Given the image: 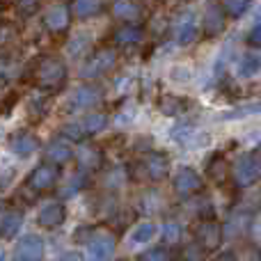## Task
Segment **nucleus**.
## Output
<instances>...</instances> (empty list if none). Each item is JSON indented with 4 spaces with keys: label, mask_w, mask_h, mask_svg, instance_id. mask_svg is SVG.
Segmentation results:
<instances>
[{
    "label": "nucleus",
    "mask_w": 261,
    "mask_h": 261,
    "mask_svg": "<svg viewBox=\"0 0 261 261\" xmlns=\"http://www.w3.org/2000/svg\"><path fill=\"white\" fill-rule=\"evenodd\" d=\"M85 245L92 261H110L115 254V248H117V241L108 231H92Z\"/></svg>",
    "instance_id": "obj_1"
},
{
    "label": "nucleus",
    "mask_w": 261,
    "mask_h": 261,
    "mask_svg": "<svg viewBox=\"0 0 261 261\" xmlns=\"http://www.w3.org/2000/svg\"><path fill=\"white\" fill-rule=\"evenodd\" d=\"M46 254V243L39 234H25L14 245V259L16 261H41Z\"/></svg>",
    "instance_id": "obj_2"
},
{
    "label": "nucleus",
    "mask_w": 261,
    "mask_h": 261,
    "mask_svg": "<svg viewBox=\"0 0 261 261\" xmlns=\"http://www.w3.org/2000/svg\"><path fill=\"white\" fill-rule=\"evenodd\" d=\"M37 78H39L41 87H58L60 83L67 78V67H64V62L58 58H46L44 62H41Z\"/></svg>",
    "instance_id": "obj_3"
},
{
    "label": "nucleus",
    "mask_w": 261,
    "mask_h": 261,
    "mask_svg": "<svg viewBox=\"0 0 261 261\" xmlns=\"http://www.w3.org/2000/svg\"><path fill=\"white\" fill-rule=\"evenodd\" d=\"M101 96H103V92H101L99 87L81 85L71 92V96H69V110H71V113H76V110H87V108L99 103Z\"/></svg>",
    "instance_id": "obj_4"
},
{
    "label": "nucleus",
    "mask_w": 261,
    "mask_h": 261,
    "mask_svg": "<svg viewBox=\"0 0 261 261\" xmlns=\"http://www.w3.org/2000/svg\"><path fill=\"white\" fill-rule=\"evenodd\" d=\"M117 60V53L115 50H99L96 55H92L81 69V78H96L101 76L103 71H108L110 67Z\"/></svg>",
    "instance_id": "obj_5"
},
{
    "label": "nucleus",
    "mask_w": 261,
    "mask_h": 261,
    "mask_svg": "<svg viewBox=\"0 0 261 261\" xmlns=\"http://www.w3.org/2000/svg\"><path fill=\"white\" fill-rule=\"evenodd\" d=\"M202 188V176L193 170V167H179V172L174 174V190L181 197L197 193Z\"/></svg>",
    "instance_id": "obj_6"
},
{
    "label": "nucleus",
    "mask_w": 261,
    "mask_h": 261,
    "mask_svg": "<svg viewBox=\"0 0 261 261\" xmlns=\"http://www.w3.org/2000/svg\"><path fill=\"white\" fill-rule=\"evenodd\" d=\"M197 243L204 250H218L222 243V227L216 220H204L197 227Z\"/></svg>",
    "instance_id": "obj_7"
},
{
    "label": "nucleus",
    "mask_w": 261,
    "mask_h": 261,
    "mask_svg": "<svg viewBox=\"0 0 261 261\" xmlns=\"http://www.w3.org/2000/svg\"><path fill=\"white\" fill-rule=\"evenodd\" d=\"M257 163H254L252 156H241L239 161H236L234 165V181L239 188H248V186H252L254 181H257Z\"/></svg>",
    "instance_id": "obj_8"
},
{
    "label": "nucleus",
    "mask_w": 261,
    "mask_h": 261,
    "mask_svg": "<svg viewBox=\"0 0 261 261\" xmlns=\"http://www.w3.org/2000/svg\"><path fill=\"white\" fill-rule=\"evenodd\" d=\"M172 140L179 144H186V147H202L206 142V133L197 130L193 124H176L174 128L170 130Z\"/></svg>",
    "instance_id": "obj_9"
},
{
    "label": "nucleus",
    "mask_w": 261,
    "mask_h": 261,
    "mask_svg": "<svg viewBox=\"0 0 261 261\" xmlns=\"http://www.w3.org/2000/svg\"><path fill=\"white\" fill-rule=\"evenodd\" d=\"M64 218H67L64 204H60V202H48V204H44V206L39 208L37 222H39L41 227H46V229H55V227H60V225L64 222Z\"/></svg>",
    "instance_id": "obj_10"
},
{
    "label": "nucleus",
    "mask_w": 261,
    "mask_h": 261,
    "mask_svg": "<svg viewBox=\"0 0 261 261\" xmlns=\"http://www.w3.org/2000/svg\"><path fill=\"white\" fill-rule=\"evenodd\" d=\"M174 39L176 44H193L197 39V23H195V16L190 12L181 14L179 21L174 23Z\"/></svg>",
    "instance_id": "obj_11"
},
{
    "label": "nucleus",
    "mask_w": 261,
    "mask_h": 261,
    "mask_svg": "<svg viewBox=\"0 0 261 261\" xmlns=\"http://www.w3.org/2000/svg\"><path fill=\"white\" fill-rule=\"evenodd\" d=\"M37 147H39V140L32 133H25V130H18V133H14L12 138H9V149L21 158L32 156V153L37 151Z\"/></svg>",
    "instance_id": "obj_12"
},
{
    "label": "nucleus",
    "mask_w": 261,
    "mask_h": 261,
    "mask_svg": "<svg viewBox=\"0 0 261 261\" xmlns=\"http://www.w3.org/2000/svg\"><path fill=\"white\" fill-rule=\"evenodd\" d=\"M225 23H227V14L222 12L220 5H208L204 9V21H202V28L206 30V35H220L225 30Z\"/></svg>",
    "instance_id": "obj_13"
},
{
    "label": "nucleus",
    "mask_w": 261,
    "mask_h": 261,
    "mask_svg": "<svg viewBox=\"0 0 261 261\" xmlns=\"http://www.w3.org/2000/svg\"><path fill=\"white\" fill-rule=\"evenodd\" d=\"M144 170H147L151 181H163L170 172V161H167L165 153H149L144 158Z\"/></svg>",
    "instance_id": "obj_14"
},
{
    "label": "nucleus",
    "mask_w": 261,
    "mask_h": 261,
    "mask_svg": "<svg viewBox=\"0 0 261 261\" xmlns=\"http://www.w3.org/2000/svg\"><path fill=\"white\" fill-rule=\"evenodd\" d=\"M55 179H58V170H55L53 165H48V163H44V165H37L35 170H32L30 186L37 190H46L55 184Z\"/></svg>",
    "instance_id": "obj_15"
},
{
    "label": "nucleus",
    "mask_w": 261,
    "mask_h": 261,
    "mask_svg": "<svg viewBox=\"0 0 261 261\" xmlns=\"http://www.w3.org/2000/svg\"><path fill=\"white\" fill-rule=\"evenodd\" d=\"M44 21H46V28H48V30H53V32L64 30V28L69 25V7L67 5H60V3L53 5V7H48Z\"/></svg>",
    "instance_id": "obj_16"
},
{
    "label": "nucleus",
    "mask_w": 261,
    "mask_h": 261,
    "mask_svg": "<svg viewBox=\"0 0 261 261\" xmlns=\"http://www.w3.org/2000/svg\"><path fill=\"white\" fill-rule=\"evenodd\" d=\"M261 71V55L254 53V50H248V53L241 55V60L236 62V73L241 78H254Z\"/></svg>",
    "instance_id": "obj_17"
},
{
    "label": "nucleus",
    "mask_w": 261,
    "mask_h": 261,
    "mask_svg": "<svg viewBox=\"0 0 261 261\" xmlns=\"http://www.w3.org/2000/svg\"><path fill=\"white\" fill-rule=\"evenodd\" d=\"M46 156H48L50 163H55V165H62V163H67L69 158L73 156V149H71V144H69L67 140H55V142L48 144V149H46Z\"/></svg>",
    "instance_id": "obj_18"
},
{
    "label": "nucleus",
    "mask_w": 261,
    "mask_h": 261,
    "mask_svg": "<svg viewBox=\"0 0 261 261\" xmlns=\"http://www.w3.org/2000/svg\"><path fill=\"white\" fill-rule=\"evenodd\" d=\"M113 12H115V16H117V18H124V21H135V18H140L142 9H140V5L135 3V0H115Z\"/></svg>",
    "instance_id": "obj_19"
},
{
    "label": "nucleus",
    "mask_w": 261,
    "mask_h": 261,
    "mask_svg": "<svg viewBox=\"0 0 261 261\" xmlns=\"http://www.w3.org/2000/svg\"><path fill=\"white\" fill-rule=\"evenodd\" d=\"M153 236H156V225H153V222H149V220L138 222L135 229L130 231V245H144V243H149Z\"/></svg>",
    "instance_id": "obj_20"
},
{
    "label": "nucleus",
    "mask_w": 261,
    "mask_h": 261,
    "mask_svg": "<svg viewBox=\"0 0 261 261\" xmlns=\"http://www.w3.org/2000/svg\"><path fill=\"white\" fill-rule=\"evenodd\" d=\"M78 163H81L83 170H96V167L101 165V153L96 151L92 144H83L81 149H78Z\"/></svg>",
    "instance_id": "obj_21"
},
{
    "label": "nucleus",
    "mask_w": 261,
    "mask_h": 261,
    "mask_svg": "<svg viewBox=\"0 0 261 261\" xmlns=\"http://www.w3.org/2000/svg\"><path fill=\"white\" fill-rule=\"evenodd\" d=\"M103 9V0H76L73 3V12H76L78 18H90L101 14Z\"/></svg>",
    "instance_id": "obj_22"
},
{
    "label": "nucleus",
    "mask_w": 261,
    "mask_h": 261,
    "mask_svg": "<svg viewBox=\"0 0 261 261\" xmlns=\"http://www.w3.org/2000/svg\"><path fill=\"white\" fill-rule=\"evenodd\" d=\"M21 225H23V216H21V213L9 211V213H5L3 222H0V234H3L5 239H12V236L21 229Z\"/></svg>",
    "instance_id": "obj_23"
},
{
    "label": "nucleus",
    "mask_w": 261,
    "mask_h": 261,
    "mask_svg": "<svg viewBox=\"0 0 261 261\" xmlns=\"http://www.w3.org/2000/svg\"><path fill=\"white\" fill-rule=\"evenodd\" d=\"M81 126H83V130H85V135H96L108 126V117H106L103 113H92L83 119Z\"/></svg>",
    "instance_id": "obj_24"
},
{
    "label": "nucleus",
    "mask_w": 261,
    "mask_h": 261,
    "mask_svg": "<svg viewBox=\"0 0 261 261\" xmlns=\"http://www.w3.org/2000/svg\"><path fill=\"white\" fill-rule=\"evenodd\" d=\"M140 39H142V28H138V25H124L115 32V41H117V44H124V46L138 44Z\"/></svg>",
    "instance_id": "obj_25"
},
{
    "label": "nucleus",
    "mask_w": 261,
    "mask_h": 261,
    "mask_svg": "<svg viewBox=\"0 0 261 261\" xmlns=\"http://www.w3.org/2000/svg\"><path fill=\"white\" fill-rule=\"evenodd\" d=\"M261 113V103H248V106H241V108H231L227 113L220 115L222 122H229V119H241V117H248V115H257Z\"/></svg>",
    "instance_id": "obj_26"
},
{
    "label": "nucleus",
    "mask_w": 261,
    "mask_h": 261,
    "mask_svg": "<svg viewBox=\"0 0 261 261\" xmlns=\"http://www.w3.org/2000/svg\"><path fill=\"white\" fill-rule=\"evenodd\" d=\"M90 44H92V37L87 35V32H81V35L71 37L67 50H69V55H71V58H78L81 53H85V50L90 48Z\"/></svg>",
    "instance_id": "obj_27"
},
{
    "label": "nucleus",
    "mask_w": 261,
    "mask_h": 261,
    "mask_svg": "<svg viewBox=\"0 0 261 261\" xmlns=\"http://www.w3.org/2000/svg\"><path fill=\"white\" fill-rule=\"evenodd\" d=\"M250 5H252V0H222V12L234 18H241L250 9Z\"/></svg>",
    "instance_id": "obj_28"
},
{
    "label": "nucleus",
    "mask_w": 261,
    "mask_h": 261,
    "mask_svg": "<svg viewBox=\"0 0 261 261\" xmlns=\"http://www.w3.org/2000/svg\"><path fill=\"white\" fill-rule=\"evenodd\" d=\"M184 108H186V99H179V96H172V94L161 99V110L165 115H170V117L172 115H179Z\"/></svg>",
    "instance_id": "obj_29"
},
{
    "label": "nucleus",
    "mask_w": 261,
    "mask_h": 261,
    "mask_svg": "<svg viewBox=\"0 0 261 261\" xmlns=\"http://www.w3.org/2000/svg\"><path fill=\"white\" fill-rule=\"evenodd\" d=\"M181 234H184V227H181L179 222H165V225L161 227V239L165 241V243H179Z\"/></svg>",
    "instance_id": "obj_30"
},
{
    "label": "nucleus",
    "mask_w": 261,
    "mask_h": 261,
    "mask_svg": "<svg viewBox=\"0 0 261 261\" xmlns=\"http://www.w3.org/2000/svg\"><path fill=\"white\" fill-rule=\"evenodd\" d=\"M204 254H206V250H204L199 243H188L184 248V259L186 261H202Z\"/></svg>",
    "instance_id": "obj_31"
},
{
    "label": "nucleus",
    "mask_w": 261,
    "mask_h": 261,
    "mask_svg": "<svg viewBox=\"0 0 261 261\" xmlns=\"http://www.w3.org/2000/svg\"><path fill=\"white\" fill-rule=\"evenodd\" d=\"M142 261H170V250L167 248H151V250H147V252L140 257Z\"/></svg>",
    "instance_id": "obj_32"
},
{
    "label": "nucleus",
    "mask_w": 261,
    "mask_h": 261,
    "mask_svg": "<svg viewBox=\"0 0 261 261\" xmlns=\"http://www.w3.org/2000/svg\"><path fill=\"white\" fill-rule=\"evenodd\" d=\"M62 133L67 135L69 140H83L85 138V130H83L81 122H73V124H67V126L62 128Z\"/></svg>",
    "instance_id": "obj_33"
},
{
    "label": "nucleus",
    "mask_w": 261,
    "mask_h": 261,
    "mask_svg": "<svg viewBox=\"0 0 261 261\" xmlns=\"http://www.w3.org/2000/svg\"><path fill=\"white\" fill-rule=\"evenodd\" d=\"M216 163H218V167L213 165V163H211V165H208V174H211L213 179H218V181H220L222 176H225V170H227V165H225V161H222L220 156L216 158Z\"/></svg>",
    "instance_id": "obj_34"
},
{
    "label": "nucleus",
    "mask_w": 261,
    "mask_h": 261,
    "mask_svg": "<svg viewBox=\"0 0 261 261\" xmlns=\"http://www.w3.org/2000/svg\"><path fill=\"white\" fill-rule=\"evenodd\" d=\"M250 41H252L254 46H261V23L259 25H254V30L250 32Z\"/></svg>",
    "instance_id": "obj_35"
},
{
    "label": "nucleus",
    "mask_w": 261,
    "mask_h": 261,
    "mask_svg": "<svg viewBox=\"0 0 261 261\" xmlns=\"http://www.w3.org/2000/svg\"><path fill=\"white\" fill-rule=\"evenodd\" d=\"M62 261H87V259L83 257L81 252H67V254L62 257Z\"/></svg>",
    "instance_id": "obj_36"
},
{
    "label": "nucleus",
    "mask_w": 261,
    "mask_h": 261,
    "mask_svg": "<svg viewBox=\"0 0 261 261\" xmlns=\"http://www.w3.org/2000/svg\"><path fill=\"white\" fill-rule=\"evenodd\" d=\"M254 236H257V241L261 243V216L257 218V222H254Z\"/></svg>",
    "instance_id": "obj_37"
},
{
    "label": "nucleus",
    "mask_w": 261,
    "mask_h": 261,
    "mask_svg": "<svg viewBox=\"0 0 261 261\" xmlns=\"http://www.w3.org/2000/svg\"><path fill=\"white\" fill-rule=\"evenodd\" d=\"M257 165H259V172H261V149L257 151Z\"/></svg>",
    "instance_id": "obj_38"
},
{
    "label": "nucleus",
    "mask_w": 261,
    "mask_h": 261,
    "mask_svg": "<svg viewBox=\"0 0 261 261\" xmlns=\"http://www.w3.org/2000/svg\"><path fill=\"white\" fill-rule=\"evenodd\" d=\"M0 261H5V248H0Z\"/></svg>",
    "instance_id": "obj_39"
},
{
    "label": "nucleus",
    "mask_w": 261,
    "mask_h": 261,
    "mask_svg": "<svg viewBox=\"0 0 261 261\" xmlns=\"http://www.w3.org/2000/svg\"><path fill=\"white\" fill-rule=\"evenodd\" d=\"M23 3H35V0H23Z\"/></svg>",
    "instance_id": "obj_40"
}]
</instances>
